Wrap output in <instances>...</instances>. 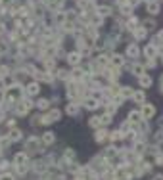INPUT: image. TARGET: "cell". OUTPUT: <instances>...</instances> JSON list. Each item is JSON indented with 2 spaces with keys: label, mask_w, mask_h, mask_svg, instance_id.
<instances>
[{
  "label": "cell",
  "mask_w": 163,
  "mask_h": 180,
  "mask_svg": "<svg viewBox=\"0 0 163 180\" xmlns=\"http://www.w3.org/2000/svg\"><path fill=\"white\" fill-rule=\"evenodd\" d=\"M140 113H142V119H150V117L156 115V107L152 104H144L142 109H140Z\"/></svg>",
  "instance_id": "cell-1"
},
{
  "label": "cell",
  "mask_w": 163,
  "mask_h": 180,
  "mask_svg": "<svg viewBox=\"0 0 163 180\" xmlns=\"http://www.w3.org/2000/svg\"><path fill=\"white\" fill-rule=\"evenodd\" d=\"M144 54L148 56V60H154V58H156V54H157V46H156V44H146Z\"/></svg>",
  "instance_id": "cell-2"
},
{
  "label": "cell",
  "mask_w": 163,
  "mask_h": 180,
  "mask_svg": "<svg viewBox=\"0 0 163 180\" xmlns=\"http://www.w3.org/2000/svg\"><path fill=\"white\" fill-rule=\"evenodd\" d=\"M138 54H140V50H138L136 44H129V46H127V56H129V58H136Z\"/></svg>",
  "instance_id": "cell-3"
},
{
  "label": "cell",
  "mask_w": 163,
  "mask_h": 180,
  "mask_svg": "<svg viewBox=\"0 0 163 180\" xmlns=\"http://www.w3.org/2000/svg\"><path fill=\"white\" fill-rule=\"evenodd\" d=\"M129 121L130 123H140V121H142V113H140V111H130V113H129Z\"/></svg>",
  "instance_id": "cell-4"
},
{
  "label": "cell",
  "mask_w": 163,
  "mask_h": 180,
  "mask_svg": "<svg viewBox=\"0 0 163 180\" xmlns=\"http://www.w3.org/2000/svg\"><path fill=\"white\" fill-rule=\"evenodd\" d=\"M146 10H148L152 16H156V14H159V4H157V2H148Z\"/></svg>",
  "instance_id": "cell-5"
},
{
  "label": "cell",
  "mask_w": 163,
  "mask_h": 180,
  "mask_svg": "<svg viewBox=\"0 0 163 180\" xmlns=\"http://www.w3.org/2000/svg\"><path fill=\"white\" fill-rule=\"evenodd\" d=\"M140 86L150 88V86H152V77H150V75H142V77H140Z\"/></svg>",
  "instance_id": "cell-6"
},
{
  "label": "cell",
  "mask_w": 163,
  "mask_h": 180,
  "mask_svg": "<svg viewBox=\"0 0 163 180\" xmlns=\"http://www.w3.org/2000/svg\"><path fill=\"white\" fill-rule=\"evenodd\" d=\"M130 71H133L136 77H142V75H144V67L140 65V63H134L133 67H130Z\"/></svg>",
  "instance_id": "cell-7"
},
{
  "label": "cell",
  "mask_w": 163,
  "mask_h": 180,
  "mask_svg": "<svg viewBox=\"0 0 163 180\" xmlns=\"http://www.w3.org/2000/svg\"><path fill=\"white\" fill-rule=\"evenodd\" d=\"M133 100H134L136 104H144L146 96H144V92H142V90H138V92H134V94H133Z\"/></svg>",
  "instance_id": "cell-8"
},
{
  "label": "cell",
  "mask_w": 163,
  "mask_h": 180,
  "mask_svg": "<svg viewBox=\"0 0 163 180\" xmlns=\"http://www.w3.org/2000/svg\"><path fill=\"white\" fill-rule=\"evenodd\" d=\"M67 61H69V63H73V65H77V63L81 61V56H79L77 52H73V54H69V56H67Z\"/></svg>",
  "instance_id": "cell-9"
},
{
  "label": "cell",
  "mask_w": 163,
  "mask_h": 180,
  "mask_svg": "<svg viewBox=\"0 0 163 180\" xmlns=\"http://www.w3.org/2000/svg\"><path fill=\"white\" fill-rule=\"evenodd\" d=\"M84 106L88 107V109H96V107H98V100H94V98H86V100H84Z\"/></svg>",
  "instance_id": "cell-10"
},
{
  "label": "cell",
  "mask_w": 163,
  "mask_h": 180,
  "mask_svg": "<svg viewBox=\"0 0 163 180\" xmlns=\"http://www.w3.org/2000/svg\"><path fill=\"white\" fill-rule=\"evenodd\" d=\"M54 140H56L54 132H44V136H42V142H44V144H52Z\"/></svg>",
  "instance_id": "cell-11"
},
{
  "label": "cell",
  "mask_w": 163,
  "mask_h": 180,
  "mask_svg": "<svg viewBox=\"0 0 163 180\" xmlns=\"http://www.w3.org/2000/svg\"><path fill=\"white\" fill-rule=\"evenodd\" d=\"M27 92H29L31 96H35V94H38V84H37V83H31V84L27 86Z\"/></svg>",
  "instance_id": "cell-12"
},
{
  "label": "cell",
  "mask_w": 163,
  "mask_h": 180,
  "mask_svg": "<svg viewBox=\"0 0 163 180\" xmlns=\"http://www.w3.org/2000/svg\"><path fill=\"white\" fill-rule=\"evenodd\" d=\"M119 92H121V96H125V98H133V94H134L133 90H130V86H123Z\"/></svg>",
  "instance_id": "cell-13"
},
{
  "label": "cell",
  "mask_w": 163,
  "mask_h": 180,
  "mask_svg": "<svg viewBox=\"0 0 163 180\" xmlns=\"http://www.w3.org/2000/svg\"><path fill=\"white\" fill-rule=\"evenodd\" d=\"M146 33H148V31H146L144 27H138V29H134V37H136V38H144Z\"/></svg>",
  "instance_id": "cell-14"
},
{
  "label": "cell",
  "mask_w": 163,
  "mask_h": 180,
  "mask_svg": "<svg viewBox=\"0 0 163 180\" xmlns=\"http://www.w3.org/2000/svg\"><path fill=\"white\" fill-rule=\"evenodd\" d=\"M14 161H16V165H23V163L27 161V155H25V153H17Z\"/></svg>",
  "instance_id": "cell-15"
},
{
  "label": "cell",
  "mask_w": 163,
  "mask_h": 180,
  "mask_svg": "<svg viewBox=\"0 0 163 180\" xmlns=\"http://www.w3.org/2000/svg\"><path fill=\"white\" fill-rule=\"evenodd\" d=\"M98 14H100V16H110V14H111V8H107V6L98 8Z\"/></svg>",
  "instance_id": "cell-16"
},
{
  "label": "cell",
  "mask_w": 163,
  "mask_h": 180,
  "mask_svg": "<svg viewBox=\"0 0 163 180\" xmlns=\"http://www.w3.org/2000/svg\"><path fill=\"white\" fill-rule=\"evenodd\" d=\"M111 61H113L117 67H121V65H123V56H113V60H111Z\"/></svg>",
  "instance_id": "cell-17"
},
{
  "label": "cell",
  "mask_w": 163,
  "mask_h": 180,
  "mask_svg": "<svg viewBox=\"0 0 163 180\" xmlns=\"http://www.w3.org/2000/svg\"><path fill=\"white\" fill-rule=\"evenodd\" d=\"M21 138V132L16 128V130H12V134H10V140H19Z\"/></svg>",
  "instance_id": "cell-18"
},
{
  "label": "cell",
  "mask_w": 163,
  "mask_h": 180,
  "mask_svg": "<svg viewBox=\"0 0 163 180\" xmlns=\"http://www.w3.org/2000/svg\"><path fill=\"white\" fill-rule=\"evenodd\" d=\"M104 138H106V130H100V132L96 134V140H98V142H100V140H104Z\"/></svg>",
  "instance_id": "cell-19"
},
{
  "label": "cell",
  "mask_w": 163,
  "mask_h": 180,
  "mask_svg": "<svg viewBox=\"0 0 163 180\" xmlns=\"http://www.w3.org/2000/svg\"><path fill=\"white\" fill-rule=\"evenodd\" d=\"M38 107H42V109L48 107V102H46V100H40V102H38Z\"/></svg>",
  "instance_id": "cell-20"
},
{
  "label": "cell",
  "mask_w": 163,
  "mask_h": 180,
  "mask_svg": "<svg viewBox=\"0 0 163 180\" xmlns=\"http://www.w3.org/2000/svg\"><path fill=\"white\" fill-rule=\"evenodd\" d=\"M0 180H14V178H12V176H8V174H4L2 178H0Z\"/></svg>",
  "instance_id": "cell-21"
},
{
  "label": "cell",
  "mask_w": 163,
  "mask_h": 180,
  "mask_svg": "<svg viewBox=\"0 0 163 180\" xmlns=\"http://www.w3.org/2000/svg\"><path fill=\"white\" fill-rule=\"evenodd\" d=\"M154 180H163V176H161V174H157V176H156Z\"/></svg>",
  "instance_id": "cell-22"
},
{
  "label": "cell",
  "mask_w": 163,
  "mask_h": 180,
  "mask_svg": "<svg viewBox=\"0 0 163 180\" xmlns=\"http://www.w3.org/2000/svg\"><path fill=\"white\" fill-rule=\"evenodd\" d=\"M161 60H163V58H161Z\"/></svg>",
  "instance_id": "cell-23"
}]
</instances>
